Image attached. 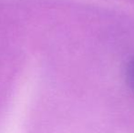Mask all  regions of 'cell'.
Returning a JSON list of instances; mask_svg holds the SVG:
<instances>
[{
  "instance_id": "6da1fadb",
  "label": "cell",
  "mask_w": 134,
  "mask_h": 133,
  "mask_svg": "<svg viewBox=\"0 0 134 133\" xmlns=\"http://www.w3.org/2000/svg\"><path fill=\"white\" fill-rule=\"evenodd\" d=\"M127 82L129 84L130 88L134 91V57L131 60L127 67Z\"/></svg>"
}]
</instances>
